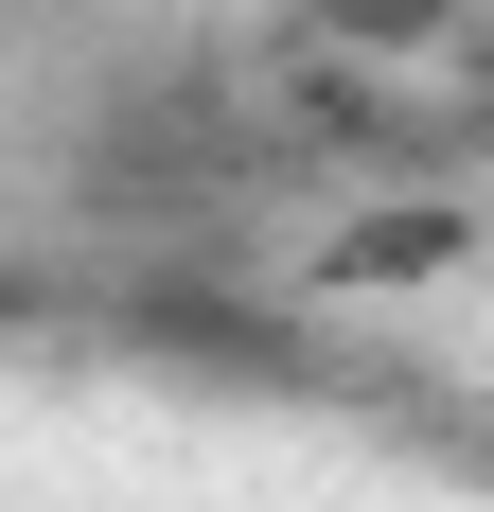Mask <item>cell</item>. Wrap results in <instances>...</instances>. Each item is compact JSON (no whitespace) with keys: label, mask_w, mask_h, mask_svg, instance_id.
Returning <instances> with one entry per match:
<instances>
[{"label":"cell","mask_w":494,"mask_h":512,"mask_svg":"<svg viewBox=\"0 0 494 512\" xmlns=\"http://www.w3.org/2000/svg\"><path fill=\"white\" fill-rule=\"evenodd\" d=\"M459 265H477V212H459L442 177H406V195H371L336 230V283H353V301H371V283H459Z\"/></svg>","instance_id":"cell-1"},{"label":"cell","mask_w":494,"mask_h":512,"mask_svg":"<svg viewBox=\"0 0 494 512\" xmlns=\"http://www.w3.org/2000/svg\"><path fill=\"white\" fill-rule=\"evenodd\" d=\"M300 18H318V53H336L353 89H371V71H424V53L477 36V0H300Z\"/></svg>","instance_id":"cell-2"}]
</instances>
